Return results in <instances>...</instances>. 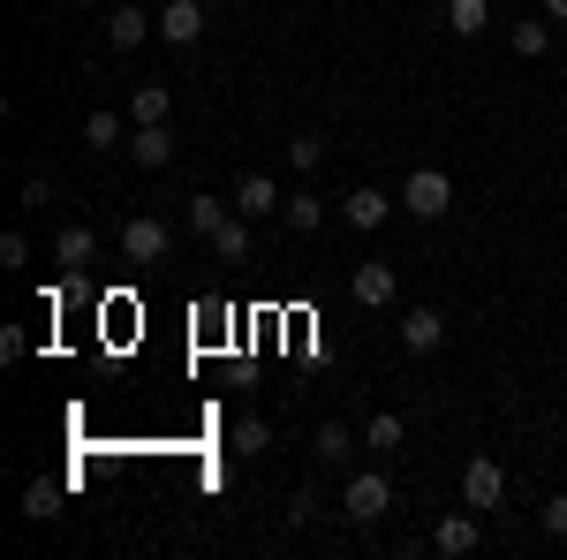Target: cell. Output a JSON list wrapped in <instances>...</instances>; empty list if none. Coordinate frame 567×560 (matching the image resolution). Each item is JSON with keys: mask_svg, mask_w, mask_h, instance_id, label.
I'll return each instance as SVG.
<instances>
[{"mask_svg": "<svg viewBox=\"0 0 567 560\" xmlns=\"http://www.w3.org/2000/svg\"><path fill=\"white\" fill-rule=\"evenodd\" d=\"M386 508H393V485L379 470H355L349 485H341V516L363 522V530H371V522H386Z\"/></svg>", "mask_w": 567, "mask_h": 560, "instance_id": "obj_1", "label": "cell"}, {"mask_svg": "<svg viewBox=\"0 0 567 560\" xmlns=\"http://www.w3.org/2000/svg\"><path fill=\"white\" fill-rule=\"evenodd\" d=\"M446 205H454V182L439 167H416L409 182H401V213L409 220H446Z\"/></svg>", "mask_w": 567, "mask_h": 560, "instance_id": "obj_2", "label": "cell"}, {"mask_svg": "<svg viewBox=\"0 0 567 560\" xmlns=\"http://www.w3.org/2000/svg\"><path fill=\"white\" fill-rule=\"evenodd\" d=\"M349 296L363 303V310H386V303L401 296V273H393L386 258H363V265H349Z\"/></svg>", "mask_w": 567, "mask_h": 560, "instance_id": "obj_3", "label": "cell"}, {"mask_svg": "<svg viewBox=\"0 0 567 560\" xmlns=\"http://www.w3.org/2000/svg\"><path fill=\"white\" fill-rule=\"evenodd\" d=\"M122 258H130V265H159V258H167V220L136 213L130 227H122Z\"/></svg>", "mask_w": 567, "mask_h": 560, "instance_id": "obj_4", "label": "cell"}, {"mask_svg": "<svg viewBox=\"0 0 567 560\" xmlns=\"http://www.w3.org/2000/svg\"><path fill=\"white\" fill-rule=\"evenodd\" d=\"M499 492H507V470L492 455H470L462 462V508H499Z\"/></svg>", "mask_w": 567, "mask_h": 560, "instance_id": "obj_5", "label": "cell"}, {"mask_svg": "<svg viewBox=\"0 0 567 560\" xmlns=\"http://www.w3.org/2000/svg\"><path fill=\"white\" fill-rule=\"evenodd\" d=\"M152 31H159V16H144V8H130V0L106 8V45H114V53H136Z\"/></svg>", "mask_w": 567, "mask_h": 560, "instance_id": "obj_6", "label": "cell"}, {"mask_svg": "<svg viewBox=\"0 0 567 560\" xmlns=\"http://www.w3.org/2000/svg\"><path fill=\"white\" fill-rule=\"evenodd\" d=\"M130 160L144 174H167V167H175V130H167V122H144V130L130 136Z\"/></svg>", "mask_w": 567, "mask_h": 560, "instance_id": "obj_7", "label": "cell"}, {"mask_svg": "<svg viewBox=\"0 0 567 560\" xmlns=\"http://www.w3.org/2000/svg\"><path fill=\"white\" fill-rule=\"evenodd\" d=\"M280 205H288V197H280L272 174H243V182H235V213H243V220H272Z\"/></svg>", "mask_w": 567, "mask_h": 560, "instance_id": "obj_8", "label": "cell"}, {"mask_svg": "<svg viewBox=\"0 0 567 560\" xmlns=\"http://www.w3.org/2000/svg\"><path fill=\"white\" fill-rule=\"evenodd\" d=\"M53 265H61V273H91V265H99V235H91L84 220H69V227H61V243H53Z\"/></svg>", "mask_w": 567, "mask_h": 560, "instance_id": "obj_9", "label": "cell"}, {"mask_svg": "<svg viewBox=\"0 0 567 560\" xmlns=\"http://www.w3.org/2000/svg\"><path fill=\"white\" fill-rule=\"evenodd\" d=\"M130 136H136V122H130V114H114V106L84 114V144H91V152H130Z\"/></svg>", "mask_w": 567, "mask_h": 560, "instance_id": "obj_10", "label": "cell"}, {"mask_svg": "<svg viewBox=\"0 0 567 560\" xmlns=\"http://www.w3.org/2000/svg\"><path fill=\"white\" fill-rule=\"evenodd\" d=\"M439 342H446V318H439L432 303H416V310L401 318V348H409V356H432Z\"/></svg>", "mask_w": 567, "mask_h": 560, "instance_id": "obj_11", "label": "cell"}, {"mask_svg": "<svg viewBox=\"0 0 567 560\" xmlns=\"http://www.w3.org/2000/svg\"><path fill=\"white\" fill-rule=\"evenodd\" d=\"M432 553H439V560L477 553V508H470V516H439V530H432Z\"/></svg>", "mask_w": 567, "mask_h": 560, "instance_id": "obj_12", "label": "cell"}, {"mask_svg": "<svg viewBox=\"0 0 567 560\" xmlns=\"http://www.w3.org/2000/svg\"><path fill=\"white\" fill-rule=\"evenodd\" d=\"M159 39H167V45H197V39H205V8H197V0H167Z\"/></svg>", "mask_w": 567, "mask_h": 560, "instance_id": "obj_13", "label": "cell"}, {"mask_svg": "<svg viewBox=\"0 0 567 560\" xmlns=\"http://www.w3.org/2000/svg\"><path fill=\"white\" fill-rule=\"evenodd\" d=\"M341 213H349V227H386L393 197H386V190H349V197H341Z\"/></svg>", "mask_w": 567, "mask_h": 560, "instance_id": "obj_14", "label": "cell"}, {"mask_svg": "<svg viewBox=\"0 0 567 560\" xmlns=\"http://www.w3.org/2000/svg\"><path fill=\"white\" fill-rule=\"evenodd\" d=\"M130 122L144 130V122H175V91L167 84H136L130 91Z\"/></svg>", "mask_w": 567, "mask_h": 560, "instance_id": "obj_15", "label": "cell"}, {"mask_svg": "<svg viewBox=\"0 0 567 560\" xmlns=\"http://www.w3.org/2000/svg\"><path fill=\"white\" fill-rule=\"evenodd\" d=\"M213 258H219V265H243V258H250V220H243V213H227V220H219Z\"/></svg>", "mask_w": 567, "mask_h": 560, "instance_id": "obj_16", "label": "cell"}, {"mask_svg": "<svg viewBox=\"0 0 567 560\" xmlns=\"http://www.w3.org/2000/svg\"><path fill=\"white\" fill-rule=\"evenodd\" d=\"M235 213V197H189V205H182V220H189V235H205V243H213L219 235V220Z\"/></svg>", "mask_w": 567, "mask_h": 560, "instance_id": "obj_17", "label": "cell"}, {"mask_svg": "<svg viewBox=\"0 0 567 560\" xmlns=\"http://www.w3.org/2000/svg\"><path fill=\"white\" fill-rule=\"evenodd\" d=\"M280 220H288V235H318V220H326V197H318V190H296V197L280 205Z\"/></svg>", "mask_w": 567, "mask_h": 560, "instance_id": "obj_18", "label": "cell"}, {"mask_svg": "<svg viewBox=\"0 0 567 560\" xmlns=\"http://www.w3.org/2000/svg\"><path fill=\"white\" fill-rule=\"evenodd\" d=\"M484 23H492V0H446V31L454 39H477Z\"/></svg>", "mask_w": 567, "mask_h": 560, "instance_id": "obj_19", "label": "cell"}, {"mask_svg": "<svg viewBox=\"0 0 567 560\" xmlns=\"http://www.w3.org/2000/svg\"><path fill=\"white\" fill-rule=\"evenodd\" d=\"M401 439H409V425H401L393 409H379V417L363 425V447H371V455H401Z\"/></svg>", "mask_w": 567, "mask_h": 560, "instance_id": "obj_20", "label": "cell"}, {"mask_svg": "<svg viewBox=\"0 0 567 560\" xmlns=\"http://www.w3.org/2000/svg\"><path fill=\"white\" fill-rule=\"evenodd\" d=\"M227 447H235V455H265V447H272V425H265V417H235Z\"/></svg>", "mask_w": 567, "mask_h": 560, "instance_id": "obj_21", "label": "cell"}, {"mask_svg": "<svg viewBox=\"0 0 567 560\" xmlns=\"http://www.w3.org/2000/svg\"><path fill=\"white\" fill-rule=\"evenodd\" d=\"M507 45H515V53H523V61H545V53H553V31H545V23H515V31H507Z\"/></svg>", "mask_w": 567, "mask_h": 560, "instance_id": "obj_22", "label": "cell"}, {"mask_svg": "<svg viewBox=\"0 0 567 560\" xmlns=\"http://www.w3.org/2000/svg\"><path fill=\"white\" fill-rule=\"evenodd\" d=\"M310 455H318V462H349V455H355L349 425H318V439H310Z\"/></svg>", "mask_w": 567, "mask_h": 560, "instance_id": "obj_23", "label": "cell"}, {"mask_svg": "<svg viewBox=\"0 0 567 560\" xmlns=\"http://www.w3.org/2000/svg\"><path fill=\"white\" fill-rule=\"evenodd\" d=\"M23 516L53 522V516H61V485H45V477H39V485H23Z\"/></svg>", "mask_w": 567, "mask_h": 560, "instance_id": "obj_24", "label": "cell"}, {"mask_svg": "<svg viewBox=\"0 0 567 560\" xmlns=\"http://www.w3.org/2000/svg\"><path fill=\"white\" fill-rule=\"evenodd\" d=\"M288 167H296V174H310V167H326V136H318V130H303V136H288Z\"/></svg>", "mask_w": 567, "mask_h": 560, "instance_id": "obj_25", "label": "cell"}, {"mask_svg": "<svg viewBox=\"0 0 567 560\" xmlns=\"http://www.w3.org/2000/svg\"><path fill=\"white\" fill-rule=\"evenodd\" d=\"M0 265H8V273H23V265H31V243H23V235H16V227H8V235H0Z\"/></svg>", "mask_w": 567, "mask_h": 560, "instance_id": "obj_26", "label": "cell"}, {"mask_svg": "<svg viewBox=\"0 0 567 560\" xmlns=\"http://www.w3.org/2000/svg\"><path fill=\"white\" fill-rule=\"evenodd\" d=\"M545 538H560V546H567V492L545 500Z\"/></svg>", "mask_w": 567, "mask_h": 560, "instance_id": "obj_27", "label": "cell"}, {"mask_svg": "<svg viewBox=\"0 0 567 560\" xmlns=\"http://www.w3.org/2000/svg\"><path fill=\"white\" fill-rule=\"evenodd\" d=\"M23 205H53V174H31L23 182Z\"/></svg>", "mask_w": 567, "mask_h": 560, "instance_id": "obj_28", "label": "cell"}, {"mask_svg": "<svg viewBox=\"0 0 567 560\" xmlns=\"http://www.w3.org/2000/svg\"><path fill=\"white\" fill-rule=\"evenodd\" d=\"M23 348H31V334H23V326H8V334H0V356H8V364H23Z\"/></svg>", "mask_w": 567, "mask_h": 560, "instance_id": "obj_29", "label": "cell"}, {"mask_svg": "<svg viewBox=\"0 0 567 560\" xmlns=\"http://www.w3.org/2000/svg\"><path fill=\"white\" fill-rule=\"evenodd\" d=\"M310 516H318V492H310V485H303V492L288 500V522H310Z\"/></svg>", "mask_w": 567, "mask_h": 560, "instance_id": "obj_30", "label": "cell"}, {"mask_svg": "<svg viewBox=\"0 0 567 560\" xmlns=\"http://www.w3.org/2000/svg\"><path fill=\"white\" fill-rule=\"evenodd\" d=\"M545 23H567V0H545Z\"/></svg>", "mask_w": 567, "mask_h": 560, "instance_id": "obj_31", "label": "cell"}]
</instances>
